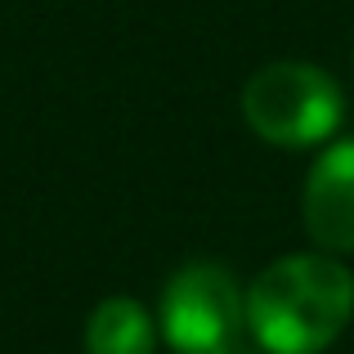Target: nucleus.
Listing matches in <instances>:
<instances>
[{
  "mask_svg": "<svg viewBox=\"0 0 354 354\" xmlns=\"http://www.w3.org/2000/svg\"><path fill=\"white\" fill-rule=\"evenodd\" d=\"M354 314V274L337 256H283L247 287V328L269 354H319Z\"/></svg>",
  "mask_w": 354,
  "mask_h": 354,
  "instance_id": "1",
  "label": "nucleus"
},
{
  "mask_svg": "<svg viewBox=\"0 0 354 354\" xmlns=\"http://www.w3.org/2000/svg\"><path fill=\"white\" fill-rule=\"evenodd\" d=\"M242 117L265 144L314 148L332 139L346 121V95L337 77L314 63H265L242 86Z\"/></svg>",
  "mask_w": 354,
  "mask_h": 354,
  "instance_id": "2",
  "label": "nucleus"
},
{
  "mask_svg": "<svg viewBox=\"0 0 354 354\" xmlns=\"http://www.w3.org/2000/svg\"><path fill=\"white\" fill-rule=\"evenodd\" d=\"M157 323L175 354H229L242 346L247 292L225 265L198 260L166 283Z\"/></svg>",
  "mask_w": 354,
  "mask_h": 354,
  "instance_id": "3",
  "label": "nucleus"
},
{
  "mask_svg": "<svg viewBox=\"0 0 354 354\" xmlns=\"http://www.w3.org/2000/svg\"><path fill=\"white\" fill-rule=\"evenodd\" d=\"M305 234L332 256H354V139L323 148L301 193Z\"/></svg>",
  "mask_w": 354,
  "mask_h": 354,
  "instance_id": "4",
  "label": "nucleus"
},
{
  "mask_svg": "<svg viewBox=\"0 0 354 354\" xmlns=\"http://www.w3.org/2000/svg\"><path fill=\"white\" fill-rule=\"evenodd\" d=\"M157 323L130 296H108L86 323V354H153Z\"/></svg>",
  "mask_w": 354,
  "mask_h": 354,
  "instance_id": "5",
  "label": "nucleus"
},
{
  "mask_svg": "<svg viewBox=\"0 0 354 354\" xmlns=\"http://www.w3.org/2000/svg\"><path fill=\"white\" fill-rule=\"evenodd\" d=\"M229 354H251V350H242V346H238V350H229ZM265 354H269V350H265Z\"/></svg>",
  "mask_w": 354,
  "mask_h": 354,
  "instance_id": "6",
  "label": "nucleus"
}]
</instances>
